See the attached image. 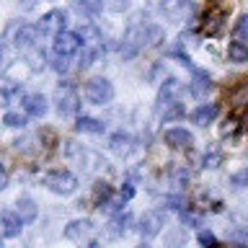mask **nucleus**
I'll use <instances>...</instances> for the list:
<instances>
[{
	"instance_id": "1",
	"label": "nucleus",
	"mask_w": 248,
	"mask_h": 248,
	"mask_svg": "<svg viewBox=\"0 0 248 248\" xmlns=\"http://www.w3.org/2000/svg\"><path fill=\"white\" fill-rule=\"evenodd\" d=\"M85 98L96 106H104L114 98V85L106 80V78H91L85 83Z\"/></svg>"
},
{
	"instance_id": "2",
	"label": "nucleus",
	"mask_w": 248,
	"mask_h": 248,
	"mask_svg": "<svg viewBox=\"0 0 248 248\" xmlns=\"http://www.w3.org/2000/svg\"><path fill=\"white\" fill-rule=\"evenodd\" d=\"M44 186H49L54 194H73L78 189V178L70 170H49L44 176Z\"/></svg>"
},
{
	"instance_id": "3",
	"label": "nucleus",
	"mask_w": 248,
	"mask_h": 248,
	"mask_svg": "<svg viewBox=\"0 0 248 248\" xmlns=\"http://www.w3.org/2000/svg\"><path fill=\"white\" fill-rule=\"evenodd\" d=\"M85 42L80 39V34H73V31H62V34L54 36V54L57 57H73V54L80 49Z\"/></svg>"
},
{
	"instance_id": "4",
	"label": "nucleus",
	"mask_w": 248,
	"mask_h": 248,
	"mask_svg": "<svg viewBox=\"0 0 248 248\" xmlns=\"http://www.w3.org/2000/svg\"><path fill=\"white\" fill-rule=\"evenodd\" d=\"M78 106H80L78 91H75L70 83L60 85V88H57V111H60L62 116H73V114L78 111Z\"/></svg>"
},
{
	"instance_id": "5",
	"label": "nucleus",
	"mask_w": 248,
	"mask_h": 248,
	"mask_svg": "<svg viewBox=\"0 0 248 248\" xmlns=\"http://www.w3.org/2000/svg\"><path fill=\"white\" fill-rule=\"evenodd\" d=\"M160 11L170 21H184L186 16L194 13V3L191 0H160Z\"/></svg>"
},
{
	"instance_id": "6",
	"label": "nucleus",
	"mask_w": 248,
	"mask_h": 248,
	"mask_svg": "<svg viewBox=\"0 0 248 248\" xmlns=\"http://www.w3.org/2000/svg\"><path fill=\"white\" fill-rule=\"evenodd\" d=\"M163 228H166V217H163V212H158V209H150V212H145L142 220H140V232H142V238H155V235H160Z\"/></svg>"
},
{
	"instance_id": "7",
	"label": "nucleus",
	"mask_w": 248,
	"mask_h": 248,
	"mask_svg": "<svg viewBox=\"0 0 248 248\" xmlns=\"http://www.w3.org/2000/svg\"><path fill=\"white\" fill-rule=\"evenodd\" d=\"M163 140H166V145H170L173 150H189L194 137L189 129H181V127H173V129H166V135H163Z\"/></svg>"
},
{
	"instance_id": "8",
	"label": "nucleus",
	"mask_w": 248,
	"mask_h": 248,
	"mask_svg": "<svg viewBox=\"0 0 248 248\" xmlns=\"http://www.w3.org/2000/svg\"><path fill=\"white\" fill-rule=\"evenodd\" d=\"M225 18H228L225 8H212V11H207V16H204V34L207 36H220L222 29H225Z\"/></svg>"
},
{
	"instance_id": "9",
	"label": "nucleus",
	"mask_w": 248,
	"mask_h": 248,
	"mask_svg": "<svg viewBox=\"0 0 248 248\" xmlns=\"http://www.w3.org/2000/svg\"><path fill=\"white\" fill-rule=\"evenodd\" d=\"M181 93V80L178 78H168L166 83L160 85V93H158V108H163V106H173L176 104V96Z\"/></svg>"
},
{
	"instance_id": "10",
	"label": "nucleus",
	"mask_w": 248,
	"mask_h": 248,
	"mask_svg": "<svg viewBox=\"0 0 248 248\" xmlns=\"http://www.w3.org/2000/svg\"><path fill=\"white\" fill-rule=\"evenodd\" d=\"M39 31H42V34H54V36L62 34V31H65V13L49 11L42 21H39Z\"/></svg>"
},
{
	"instance_id": "11",
	"label": "nucleus",
	"mask_w": 248,
	"mask_h": 248,
	"mask_svg": "<svg viewBox=\"0 0 248 248\" xmlns=\"http://www.w3.org/2000/svg\"><path fill=\"white\" fill-rule=\"evenodd\" d=\"M39 26H29V23H21L18 29H16V36H13V44L16 46H21V49H29V46H34L36 44V39H39Z\"/></svg>"
},
{
	"instance_id": "12",
	"label": "nucleus",
	"mask_w": 248,
	"mask_h": 248,
	"mask_svg": "<svg viewBox=\"0 0 248 248\" xmlns=\"http://www.w3.org/2000/svg\"><path fill=\"white\" fill-rule=\"evenodd\" d=\"M191 73H194L191 85H189L191 96H194V98H199V101H202V98H207L209 88H212V80H209V75L204 73V70H197V67H194Z\"/></svg>"
},
{
	"instance_id": "13",
	"label": "nucleus",
	"mask_w": 248,
	"mask_h": 248,
	"mask_svg": "<svg viewBox=\"0 0 248 248\" xmlns=\"http://www.w3.org/2000/svg\"><path fill=\"white\" fill-rule=\"evenodd\" d=\"M46 98L42 96V93H29V96H23V111H26L29 116H36V119H42V116L46 114Z\"/></svg>"
},
{
	"instance_id": "14",
	"label": "nucleus",
	"mask_w": 248,
	"mask_h": 248,
	"mask_svg": "<svg viewBox=\"0 0 248 248\" xmlns=\"http://www.w3.org/2000/svg\"><path fill=\"white\" fill-rule=\"evenodd\" d=\"M217 111H220V106H217V104H202L197 111L191 114V122L197 124V127H207V124L217 116Z\"/></svg>"
},
{
	"instance_id": "15",
	"label": "nucleus",
	"mask_w": 248,
	"mask_h": 248,
	"mask_svg": "<svg viewBox=\"0 0 248 248\" xmlns=\"http://www.w3.org/2000/svg\"><path fill=\"white\" fill-rule=\"evenodd\" d=\"M93 230V222L91 220H73L65 228V238H70V240H80V238H85L88 232Z\"/></svg>"
},
{
	"instance_id": "16",
	"label": "nucleus",
	"mask_w": 248,
	"mask_h": 248,
	"mask_svg": "<svg viewBox=\"0 0 248 248\" xmlns=\"http://www.w3.org/2000/svg\"><path fill=\"white\" fill-rule=\"evenodd\" d=\"M0 222H3V235H5V238H16V235H21V225H23V220H21L18 215H13V212H3Z\"/></svg>"
},
{
	"instance_id": "17",
	"label": "nucleus",
	"mask_w": 248,
	"mask_h": 248,
	"mask_svg": "<svg viewBox=\"0 0 248 248\" xmlns=\"http://www.w3.org/2000/svg\"><path fill=\"white\" fill-rule=\"evenodd\" d=\"M228 101H230V106H235V108H246L248 106V80H240L235 88L228 93Z\"/></svg>"
},
{
	"instance_id": "18",
	"label": "nucleus",
	"mask_w": 248,
	"mask_h": 248,
	"mask_svg": "<svg viewBox=\"0 0 248 248\" xmlns=\"http://www.w3.org/2000/svg\"><path fill=\"white\" fill-rule=\"evenodd\" d=\"M16 207H18V212H16V215H18L23 222H34V220H36L39 209H36V202H34V199H29V197H21V199H18V204H16Z\"/></svg>"
},
{
	"instance_id": "19",
	"label": "nucleus",
	"mask_w": 248,
	"mask_h": 248,
	"mask_svg": "<svg viewBox=\"0 0 248 248\" xmlns=\"http://www.w3.org/2000/svg\"><path fill=\"white\" fill-rule=\"evenodd\" d=\"M75 129L85 132V135H101V132H104V122L93 119V116H80L78 124H75Z\"/></svg>"
},
{
	"instance_id": "20",
	"label": "nucleus",
	"mask_w": 248,
	"mask_h": 248,
	"mask_svg": "<svg viewBox=\"0 0 248 248\" xmlns=\"http://www.w3.org/2000/svg\"><path fill=\"white\" fill-rule=\"evenodd\" d=\"M108 145H111V150H114L116 155H129V150H132V137L124 135V132H116Z\"/></svg>"
},
{
	"instance_id": "21",
	"label": "nucleus",
	"mask_w": 248,
	"mask_h": 248,
	"mask_svg": "<svg viewBox=\"0 0 248 248\" xmlns=\"http://www.w3.org/2000/svg\"><path fill=\"white\" fill-rule=\"evenodd\" d=\"M228 57H230V62H248V44H243V42H230Z\"/></svg>"
},
{
	"instance_id": "22",
	"label": "nucleus",
	"mask_w": 248,
	"mask_h": 248,
	"mask_svg": "<svg viewBox=\"0 0 248 248\" xmlns=\"http://www.w3.org/2000/svg\"><path fill=\"white\" fill-rule=\"evenodd\" d=\"M240 129H243V124H240L235 116H228V119L222 122V127H220V135L222 137H235Z\"/></svg>"
},
{
	"instance_id": "23",
	"label": "nucleus",
	"mask_w": 248,
	"mask_h": 248,
	"mask_svg": "<svg viewBox=\"0 0 248 248\" xmlns=\"http://www.w3.org/2000/svg\"><path fill=\"white\" fill-rule=\"evenodd\" d=\"M132 222V217L129 215H116L114 220H111V235L114 238H119V235H124L127 232V225Z\"/></svg>"
},
{
	"instance_id": "24",
	"label": "nucleus",
	"mask_w": 248,
	"mask_h": 248,
	"mask_svg": "<svg viewBox=\"0 0 248 248\" xmlns=\"http://www.w3.org/2000/svg\"><path fill=\"white\" fill-rule=\"evenodd\" d=\"M3 124H5V127H11V129H21V127H26V116L18 114V111H5Z\"/></svg>"
},
{
	"instance_id": "25",
	"label": "nucleus",
	"mask_w": 248,
	"mask_h": 248,
	"mask_svg": "<svg viewBox=\"0 0 248 248\" xmlns=\"http://www.w3.org/2000/svg\"><path fill=\"white\" fill-rule=\"evenodd\" d=\"M163 29L160 26H145V44H160L163 42Z\"/></svg>"
},
{
	"instance_id": "26",
	"label": "nucleus",
	"mask_w": 248,
	"mask_h": 248,
	"mask_svg": "<svg viewBox=\"0 0 248 248\" xmlns=\"http://www.w3.org/2000/svg\"><path fill=\"white\" fill-rule=\"evenodd\" d=\"M98 54H101V49H98V46H85V49H83V54H80V67H88V65H93Z\"/></svg>"
},
{
	"instance_id": "27",
	"label": "nucleus",
	"mask_w": 248,
	"mask_h": 248,
	"mask_svg": "<svg viewBox=\"0 0 248 248\" xmlns=\"http://www.w3.org/2000/svg\"><path fill=\"white\" fill-rule=\"evenodd\" d=\"M230 184L235 186V189H246V186H248V168H240L238 173H232Z\"/></svg>"
},
{
	"instance_id": "28",
	"label": "nucleus",
	"mask_w": 248,
	"mask_h": 248,
	"mask_svg": "<svg viewBox=\"0 0 248 248\" xmlns=\"http://www.w3.org/2000/svg\"><path fill=\"white\" fill-rule=\"evenodd\" d=\"M78 8L85 13H98L101 8H104V3H101V0H78Z\"/></svg>"
},
{
	"instance_id": "29",
	"label": "nucleus",
	"mask_w": 248,
	"mask_h": 248,
	"mask_svg": "<svg viewBox=\"0 0 248 248\" xmlns=\"http://www.w3.org/2000/svg\"><path fill=\"white\" fill-rule=\"evenodd\" d=\"M202 163H204V168H220V163H222V153H204Z\"/></svg>"
},
{
	"instance_id": "30",
	"label": "nucleus",
	"mask_w": 248,
	"mask_h": 248,
	"mask_svg": "<svg viewBox=\"0 0 248 248\" xmlns=\"http://www.w3.org/2000/svg\"><path fill=\"white\" fill-rule=\"evenodd\" d=\"M235 36L240 39V42H246V39H248V13L240 16V21L235 23Z\"/></svg>"
},
{
	"instance_id": "31",
	"label": "nucleus",
	"mask_w": 248,
	"mask_h": 248,
	"mask_svg": "<svg viewBox=\"0 0 248 248\" xmlns=\"http://www.w3.org/2000/svg\"><path fill=\"white\" fill-rule=\"evenodd\" d=\"M199 243L204 246V248H217L215 232H212V230H199Z\"/></svg>"
},
{
	"instance_id": "32",
	"label": "nucleus",
	"mask_w": 248,
	"mask_h": 248,
	"mask_svg": "<svg viewBox=\"0 0 248 248\" xmlns=\"http://www.w3.org/2000/svg\"><path fill=\"white\" fill-rule=\"evenodd\" d=\"M16 93H18V85H13L11 80H8V85L3 88V104H5V106L13 101V96H16Z\"/></svg>"
},
{
	"instance_id": "33",
	"label": "nucleus",
	"mask_w": 248,
	"mask_h": 248,
	"mask_svg": "<svg viewBox=\"0 0 248 248\" xmlns=\"http://www.w3.org/2000/svg\"><path fill=\"white\" fill-rule=\"evenodd\" d=\"M181 222L186 225V228H197V225H199V215L186 212V209H184V212H181Z\"/></svg>"
},
{
	"instance_id": "34",
	"label": "nucleus",
	"mask_w": 248,
	"mask_h": 248,
	"mask_svg": "<svg viewBox=\"0 0 248 248\" xmlns=\"http://www.w3.org/2000/svg\"><path fill=\"white\" fill-rule=\"evenodd\" d=\"M184 230H173V232H170V235H168V246L170 248H178V246H181L184 243Z\"/></svg>"
},
{
	"instance_id": "35",
	"label": "nucleus",
	"mask_w": 248,
	"mask_h": 248,
	"mask_svg": "<svg viewBox=\"0 0 248 248\" xmlns=\"http://www.w3.org/2000/svg\"><path fill=\"white\" fill-rule=\"evenodd\" d=\"M166 204H168L170 209H181V212H184L186 199H184V197H166Z\"/></svg>"
},
{
	"instance_id": "36",
	"label": "nucleus",
	"mask_w": 248,
	"mask_h": 248,
	"mask_svg": "<svg viewBox=\"0 0 248 248\" xmlns=\"http://www.w3.org/2000/svg\"><path fill=\"white\" fill-rule=\"evenodd\" d=\"M232 240H238L243 248H248V230H232V235H230Z\"/></svg>"
},
{
	"instance_id": "37",
	"label": "nucleus",
	"mask_w": 248,
	"mask_h": 248,
	"mask_svg": "<svg viewBox=\"0 0 248 248\" xmlns=\"http://www.w3.org/2000/svg\"><path fill=\"white\" fill-rule=\"evenodd\" d=\"M181 114H184V108L178 104H173V106L166 108V114H163V116H166V122H168V119H176V116H181Z\"/></svg>"
},
{
	"instance_id": "38",
	"label": "nucleus",
	"mask_w": 248,
	"mask_h": 248,
	"mask_svg": "<svg viewBox=\"0 0 248 248\" xmlns=\"http://www.w3.org/2000/svg\"><path fill=\"white\" fill-rule=\"evenodd\" d=\"M119 197H122V202H129L132 197H135V186H132V184H124L122 191H119Z\"/></svg>"
},
{
	"instance_id": "39",
	"label": "nucleus",
	"mask_w": 248,
	"mask_h": 248,
	"mask_svg": "<svg viewBox=\"0 0 248 248\" xmlns=\"http://www.w3.org/2000/svg\"><path fill=\"white\" fill-rule=\"evenodd\" d=\"M67 67H70V57H57L54 60V70H57V73H65Z\"/></svg>"
},
{
	"instance_id": "40",
	"label": "nucleus",
	"mask_w": 248,
	"mask_h": 248,
	"mask_svg": "<svg viewBox=\"0 0 248 248\" xmlns=\"http://www.w3.org/2000/svg\"><path fill=\"white\" fill-rule=\"evenodd\" d=\"M240 124H243V129H248V111H246V116H243V122H240Z\"/></svg>"
},
{
	"instance_id": "41",
	"label": "nucleus",
	"mask_w": 248,
	"mask_h": 248,
	"mask_svg": "<svg viewBox=\"0 0 248 248\" xmlns=\"http://www.w3.org/2000/svg\"><path fill=\"white\" fill-rule=\"evenodd\" d=\"M137 248H147V246H145V243H142V246H137Z\"/></svg>"
}]
</instances>
